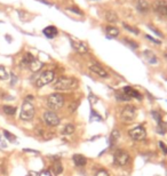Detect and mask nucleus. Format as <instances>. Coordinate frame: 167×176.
<instances>
[{
    "mask_svg": "<svg viewBox=\"0 0 167 176\" xmlns=\"http://www.w3.org/2000/svg\"><path fill=\"white\" fill-rule=\"evenodd\" d=\"M78 87V80L72 77H60L54 83V89L60 92H68V90L76 89Z\"/></svg>",
    "mask_w": 167,
    "mask_h": 176,
    "instance_id": "nucleus-1",
    "label": "nucleus"
},
{
    "mask_svg": "<svg viewBox=\"0 0 167 176\" xmlns=\"http://www.w3.org/2000/svg\"><path fill=\"white\" fill-rule=\"evenodd\" d=\"M63 105H64V97L61 94H50L49 96L47 97V106H48V109L50 111L60 110Z\"/></svg>",
    "mask_w": 167,
    "mask_h": 176,
    "instance_id": "nucleus-2",
    "label": "nucleus"
},
{
    "mask_svg": "<svg viewBox=\"0 0 167 176\" xmlns=\"http://www.w3.org/2000/svg\"><path fill=\"white\" fill-rule=\"evenodd\" d=\"M34 113H36V110H34L33 104L29 101H24L22 104V108H21V113H19V118L22 120H25V121H29L34 117Z\"/></svg>",
    "mask_w": 167,
    "mask_h": 176,
    "instance_id": "nucleus-3",
    "label": "nucleus"
},
{
    "mask_svg": "<svg viewBox=\"0 0 167 176\" xmlns=\"http://www.w3.org/2000/svg\"><path fill=\"white\" fill-rule=\"evenodd\" d=\"M55 78V72L52 71V70H47V71H44L41 75H39L37 81H36V86L40 88V87H44L46 85L50 84Z\"/></svg>",
    "mask_w": 167,
    "mask_h": 176,
    "instance_id": "nucleus-4",
    "label": "nucleus"
},
{
    "mask_svg": "<svg viewBox=\"0 0 167 176\" xmlns=\"http://www.w3.org/2000/svg\"><path fill=\"white\" fill-rule=\"evenodd\" d=\"M113 162L117 166H125L129 162L128 153L124 150H117L113 154Z\"/></svg>",
    "mask_w": 167,
    "mask_h": 176,
    "instance_id": "nucleus-5",
    "label": "nucleus"
},
{
    "mask_svg": "<svg viewBox=\"0 0 167 176\" xmlns=\"http://www.w3.org/2000/svg\"><path fill=\"white\" fill-rule=\"evenodd\" d=\"M122 119L126 122H131L136 118V109L132 106V105H127L122 109V113H120Z\"/></svg>",
    "mask_w": 167,
    "mask_h": 176,
    "instance_id": "nucleus-6",
    "label": "nucleus"
},
{
    "mask_svg": "<svg viewBox=\"0 0 167 176\" xmlns=\"http://www.w3.org/2000/svg\"><path fill=\"white\" fill-rule=\"evenodd\" d=\"M44 120H45L46 125H48L50 127H55L57 125H60V121H61L56 113L50 110L44 113Z\"/></svg>",
    "mask_w": 167,
    "mask_h": 176,
    "instance_id": "nucleus-7",
    "label": "nucleus"
},
{
    "mask_svg": "<svg viewBox=\"0 0 167 176\" xmlns=\"http://www.w3.org/2000/svg\"><path fill=\"white\" fill-rule=\"evenodd\" d=\"M128 134L134 141H143L147 137V131L142 126H137V127L131 129L128 131Z\"/></svg>",
    "mask_w": 167,
    "mask_h": 176,
    "instance_id": "nucleus-8",
    "label": "nucleus"
},
{
    "mask_svg": "<svg viewBox=\"0 0 167 176\" xmlns=\"http://www.w3.org/2000/svg\"><path fill=\"white\" fill-rule=\"evenodd\" d=\"M152 7H153V11H156L158 15L167 17V2L166 1H164V0H157V1L153 2Z\"/></svg>",
    "mask_w": 167,
    "mask_h": 176,
    "instance_id": "nucleus-9",
    "label": "nucleus"
},
{
    "mask_svg": "<svg viewBox=\"0 0 167 176\" xmlns=\"http://www.w3.org/2000/svg\"><path fill=\"white\" fill-rule=\"evenodd\" d=\"M70 42H71V46H72V48L76 50L78 54H86L88 52V46L85 44L84 41L81 40H75V39H70Z\"/></svg>",
    "mask_w": 167,
    "mask_h": 176,
    "instance_id": "nucleus-10",
    "label": "nucleus"
},
{
    "mask_svg": "<svg viewBox=\"0 0 167 176\" xmlns=\"http://www.w3.org/2000/svg\"><path fill=\"white\" fill-rule=\"evenodd\" d=\"M89 70H91L93 73H95V75H97L99 77H101V78H108V77H109V73L106 72L105 69L102 67L97 63L89 64Z\"/></svg>",
    "mask_w": 167,
    "mask_h": 176,
    "instance_id": "nucleus-11",
    "label": "nucleus"
},
{
    "mask_svg": "<svg viewBox=\"0 0 167 176\" xmlns=\"http://www.w3.org/2000/svg\"><path fill=\"white\" fill-rule=\"evenodd\" d=\"M122 93L126 94V95H127L129 98H136V100H139V101H141V100H142V95H141V94L139 93L136 89H134L133 87H131V86L124 87Z\"/></svg>",
    "mask_w": 167,
    "mask_h": 176,
    "instance_id": "nucleus-12",
    "label": "nucleus"
},
{
    "mask_svg": "<svg viewBox=\"0 0 167 176\" xmlns=\"http://www.w3.org/2000/svg\"><path fill=\"white\" fill-rule=\"evenodd\" d=\"M72 160H73V164H75L77 167H84V166L87 164V159L84 157L83 154H73Z\"/></svg>",
    "mask_w": 167,
    "mask_h": 176,
    "instance_id": "nucleus-13",
    "label": "nucleus"
},
{
    "mask_svg": "<svg viewBox=\"0 0 167 176\" xmlns=\"http://www.w3.org/2000/svg\"><path fill=\"white\" fill-rule=\"evenodd\" d=\"M42 32H44V34H45L46 37L49 38V39H53V38H55L57 36V33H58L57 29L53 25H49V26H47V28H45Z\"/></svg>",
    "mask_w": 167,
    "mask_h": 176,
    "instance_id": "nucleus-14",
    "label": "nucleus"
},
{
    "mask_svg": "<svg viewBox=\"0 0 167 176\" xmlns=\"http://www.w3.org/2000/svg\"><path fill=\"white\" fill-rule=\"evenodd\" d=\"M52 172H53L56 176L61 175L62 173H63V165H62L61 161L60 160L54 161L53 165H52Z\"/></svg>",
    "mask_w": 167,
    "mask_h": 176,
    "instance_id": "nucleus-15",
    "label": "nucleus"
},
{
    "mask_svg": "<svg viewBox=\"0 0 167 176\" xmlns=\"http://www.w3.org/2000/svg\"><path fill=\"white\" fill-rule=\"evenodd\" d=\"M136 8H137V11L144 13V11H149L150 5H149V2L147 0H136Z\"/></svg>",
    "mask_w": 167,
    "mask_h": 176,
    "instance_id": "nucleus-16",
    "label": "nucleus"
},
{
    "mask_svg": "<svg viewBox=\"0 0 167 176\" xmlns=\"http://www.w3.org/2000/svg\"><path fill=\"white\" fill-rule=\"evenodd\" d=\"M104 17H105L106 22L109 23H116L118 21V15L113 11H106L104 13Z\"/></svg>",
    "mask_w": 167,
    "mask_h": 176,
    "instance_id": "nucleus-17",
    "label": "nucleus"
},
{
    "mask_svg": "<svg viewBox=\"0 0 167 176\" xmlns=\"http://www.w3.org/2000/svg\"><path fill=\"white\" fill-rule=\"evenodd\" d=\"M144 57H145V60L148 61L150 64L158 63V58H157V56L152 52H150V50H144Z\"/></svg>",
    "mask_w": 167,
    "mask_h": 176,
    "instance_id": "nucleus-18",
    "label": "nucleus"
},
{
    "mask_svg": "<svg viewBox=\"0 0 167 176\" xmlns=\"http://www.w3.org/2000/svg\"><path fill=\"white\" fill-rule=\"evenodd\" d=\"M42 67H44V63H42L41 61L37 60V58H34V60L32 61V63L29 65V67H30V70L32 72H38Z\"/></svg>",
    "mask_w": 167,
    "mask_h": 176,
    "instance_id": "nucleus-19",
    "label": "nucleus"
},
{
    "mask_svg": "<svg viewBox=\"0 0 167 176\" xmlns=\"http://www.w3.org/2000/svg\"><path fill=\"white\" fill-rule=\"evenodd\" d=\"M105 32H106V34H108L109 37H111V38H116V37H118V36H119V30H118L117 28H116V26H113V25H108V26H106Z\"/></svg>",
    "mask_w": 167,
    "mask_h": 176,
    "instance_id": "nucleus-20",
    "label": "nucleus"
},
{
    "mask_svg": "<svg viewBox=\"0 0 167 176\" xmlns=\"http://www.w3.org/2000/svg\"><path fill=\"white\" fill-rule=\"evenodd\" d=\"M34 58H36V57H34L31 53H25L22 58V65L23 67H29V65L32 63V61H33Z\"/></svg>",
    "mask_w": 167,
    "mask_h": 176,
    "instance_id": "nucleus-21",
    "label": "nucleus"
},
{
    "mask_svg": "<svg viewBox=\"0 0 167 176\" xmlns=\"http://www.w3.org/2000/svg\"><path fill=\"white\" fill-rule=\"evenodd\" d=\"M119 137H120V133H119V131H118V129L112 131V133H111V135H110V140H109V141H110V145H114V144L118 142Z\"/></svg>",
    "mask_w": 167,
    "mask_h": 176,
    "instance_id": "nucleus-22",
    "label": "nucleus"
},
{
    "mask_svg": "<svg viewBox=\"0 0 167 176\" xmlns=\"http://www.w3.org/2000/svg\"><path fill=\"white\" fill-rule=\"evenodd\" d=\"M2 111L5 112V114L7 116H14L16 113V108L13 105H4L2 106Z\"/></svg>",
    "mask_w": 167,
    "mask_h": 176,
    "instance_id": "nucleus-23",
    "label": "nucleus"
},
{
    "mask_svg": "<svg viewBox=\"0 0 167 176\" xmlns=\"http://www.w3.org/2000/svg\"><path fill=\"white\" fill-rule=\"evenodd\" d=\"M75 126L72 124H66L63 128V131H62V134L63 135H72L75 133Z\"/></svg>",
    "mask_w": 167,
    "mask_h": 176,
    "instance_id": "nucleus-24",
    "label": "nucleus"
},
{
    "mask_svg": "<svg viewBox=\"0 0 167 176\" xmlns=\"http://www.w3.org/2000/svg\"><path fill=\"white\" fill-rule=\"evenodd\" d=\"M157 133L160 135H165V133L167 131V126L166 124L164 122V121H160V122H158L157 124Z\"/></svg>",
    "mask_w": 167,
    "mask_h": 176,
    "instance_id": "nucleus-25",
    "label": "nucleus"
},
{
    "mask_svg": "<svg viewBox=\"0 0 167 176\" xmlns=\"http://www.w3.org/2000/svg\"><path fill=\"white\" fill-rule=\"evenodd\" d=\"M116 98H117L118 101H122V102H127V101H131L132 98H129L126 94L122 93V92H118V93H116Z\"/></svg>",
    "mask_w": 167,
    "mask_h": 176,
    "instance_id": "nucleus-26",
    "label": "nucleus"
},
{
    "mask_svg": "<svg viewBox=\"0 0 167 176\" xmlns=\"http://www.w3.org/2000/svg\"><path fill=\"white\" fill-rule=\"evenodd\" d=\"M8 78H9V73L7 72L6 67L0 65V79L1 80H7Z\"/></svg>",
    "mask_w": 167,
    "mask_h": 176,
    "instance_id": "nucleus-27",
    "label": "nucleus"
},
{
    "mask_svg": "<svg viewBox=\"0 0 167 176\" xmlns=\"http://www.w3.org/2000/svg\"><path fill=\"white\" fill-rule=\"evenodd\" d=\"M122 25H124V28H125L126 30L129 31V32H132V33H134V34H139V33H140V31L137 30L136 28H134V26L128 25V24H126V23H122Z\"/></svg>",
    "mask_w": 167,
    "mask_h": 176,
    "instance_id": "nucleus-28",
    "label": "nucleus"
},
{
    "mask_svg": "<svg viewBox=\"0 0 167 176\" xmlns=\"http://www.w3.org/2000/svg\"><path fill=\"white\" fill-rule=\"evenodd\" d=\"M4 136L8 140V142H15V141H16L15 135H13L11 133H9L8 131H4Z\"/></svg>",
    "mask_w": 167,
    "mask_h": 176,
    "instance_id": "nucleus-29",
    "label": "nucleus"
},
{
    "mask_svg": "<svg viewBox=\"0 0 167 176\" xmlns=\"http://www.w3.org/2000/svg\"><path fill=\"white\" fill-rule=\"evenodd\" d=\"M151 114H152V118L156 120L157 124L158 122H160V121H163V119H161V116H160L159 112H157V111H151Z\"/></svg>",
    "mask_w": 167,
    "mask_h": 176,
    "instance_id": "nucleus-30",
    "label": "nucleus"
},
{
    "mask_svg": "<svg viewBox=\"0 0 167 176\" xmlns=\"http://www.w3.org/2000/svg\"><path fill=\"white\" fill-rule=\"evenodd\" d=\"M92 114H91V120H102V117L101 116H99V113L97 112H94L93 110H92Z\"/></svg>",
    "mask_w": 167,
    "mask_h": 176,
    "instance_id": "nucleus-31",
    "label": "nucleus"
},
{
    "mask_svg": "<svg viewBox=\"0 0 167 176\" xmlns=\"http://www.w3.org/2000/svg\"><path fill=\"white\" fill-rule=\"evenodd\" d=\"M94 176H110V175H109V173L106 172V170H104V169H99L97 172L95 173Z\"/></svg>",
    "mask_w": 167,
    "mask_h": 176,
    "instance_id": "nucleus-32",
    "label": "nucleus"
},
{
    "mask_svg": "<svg viewBox=\"0 0 167 176\" xmlns=\"http://www.w3.org/2000/svg\"><path fill=\"white\" fill-rule=\"evenodd\" d=\"M125 42H127L132 48H134V49H136V48H139V45H137L136 42L135 41H133V40H129V39H125Z\"/></svg>",
    "mask_w": 167,
    "mask_h": 176,
    "instance_id": "nucleus-33",
    "label": "nucleus"
},
{
    "mask_svg": "<svg viewBox=\"0 0 167 176\" xmlns=\"http://www.w3.org/2000/svg\"><path fill=\"white\" fill-rule=\"evenodd\" d=\"M89 102H91V104L93 105V104H95V103H96V102H97V97H96V96H94V95H93V94H91V95H89Z\"/></svg>",
    "mask_w": 167,
    "mask_h": 176,
    "instance_id": "nucleus-34",
    "label": "nucleus"
},
{
    "mask_svg": "<svg viewBox=\"0 0 167 176\" xmlns=\"http://www.w3.org/2000/svg\"><path fill=\"white\" fill-rule=\"evenodd\" d=\"M145 37H147V39H149L150 41L155 42V44H157V45H160V41H159V40H157V39H155V38H152L151 36H149V34H147Z\"/></svg>",
    "mask_w": 167,
    "mask_h": 176,
    "instance_id": "nucleus-35",
    "label": "nucleus"
},
{
    "mask_svg": "<svg viewBox=\"0 0 167 176\" xmlns=\"http://www.w3.org/2000/svg\"><path fill=\"white\" fill-rule=\"evenodd\" d=\"M159 146H160V149L163 150L164 153L167 154V146L165 145V144H164V142H161V141H160V142H159Z\"/></svg>",
    "mask_w": 167,
    "mask_h": 176,
    "instance_id": "nucleus-36",
    "label": "nucleus"
},
{
    "mask_svg": "<svg viewBox=\"0 0 167 176\" xmlns=\"http://www.w3.org/2000/svg\"><path fill=\"white\" fill-rule=\"evenodd\" d=\"M39 176H53V175H52V173H50L49 170L46 169V170H42V172L39 174Z\"/></svg>",
    "mask_w": 167,
    "mask_h": 176,
    "instance_id": "nucleus-37",
    "label": "nucleus"
},
{
    "mask_svg": "<svg viewBox=\"0 0 167 176\" xmlns=\"http://www.w3.org/2000/svg\"><path fill=\"white\" fill-rule=\"evenodd\" d=\"M149 29H150V30H152V31H153V32H155V33H156L157 36H159V37H163V34H161V32H159V31H158V30H156V29H155L153 26L149 25Z\"/></svg>",
    "mask_w": 167,
    "mask_h": 176,
    "instance_id": "nucleus-38",
    "label": "nucleus"
},
{
    "mask_svg": "<svg viewBox=\"0 0 167 176\" xmlns=\"http://www.w3.org/2000/svg\"><path fill=\"white\" fill-rule=\"evenodd\" d=\"M69 9H70V11H75V13H77V14H80V15L83 14V13H81V11H79L78 8L76 9V7H70Z\"/></svg>",
    "mask_w": 167,
    "mask_h": 176,
    "instance_id": "nucleus-39",
    "label": "nucleus"
},
{
    "mask_svg": "<svg viewBox=\"0 0 167 176\" xmlns=\"http://www.w3.org/2000/svg\"><path fill=\"white\" fill-rule=\"evenodd\" d=\"M6 146H7V144H6L2 140H0V148H6Z\"/></svg>",
    "mask_w": 167,
    "mask_h": 176,
    "instance_id": "nucleus-40",
    "label": "nucleus"
},
{
    "mask_svg": "<svg viewBox=\"0 0 167 176\" xmlns=\"http://www.w3.org/2000/svg\"><path fill=\"white\" fill-rule=\"evenodd\" d=\"M28 176H33V173H30V174H29Z\"/></svg>",
    "mask_w": 167,
    "mask_h": 176,
    "instance_id": "nucleus-41",
    "label": "nucleus"
},
{
    "mask_svg": "<svg viewBox=\"0 0 167 176\" xmlns=\"http://www.w3.org/2000/svg\"><path fill=\"white\" fill-rule=\"evenodd\" d=\"M165 57H166V58H167V54H166V55H165Z\"/></svg>",
    "mask_w": 167,
    "mask_h": 176,
    "instance_id": "nucleus-42",
    "label": "nucleus"
}]
</instances>
